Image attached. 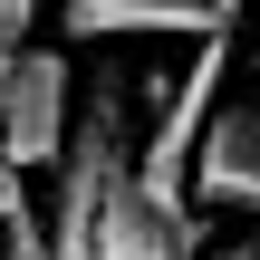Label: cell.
Masks as SVG:
<instances>
[{"label": "cell", "instance_id": "1", "mask_svg": "<svg viewBox=\"0 0 260 260\" xmlns=\"http://www.w3.org/2000/svg\"><path fill=\"white\" fill-rule=\"evenodd\" d=\"M222 77H232V29L193 39V68L164 87V106H154V125H145L135 193H145L154 212H193V145H203V125H212V106H222Z\"/></svg>", "mask_w": 260, "mask_h": 260}, {"label": "cell", "instance_id": "2", "mask_svg": "<svg viewBox=\"0 0 260 260\" xmlns=\"http://www.w3.org/2000/svg\"><path fill=\"white\" fill-rule=\"evenodd\" d=\"M68 125H77L68 58L58 48H19L10 58V87H0V164L10 174H48L68 154Z\"/></svg>", "mask_w": 260, "mask_h": 260}, {"label": "cell", "instance_id": "3", "mask_svg": "<svg viewBox=\"0 0 260 260\" xmlns=\"http://www.w3.org/2000/svg\"><path fill=\"white\" fill-rule=\"evenodd\" d=\"M87 260H203V222L193 212H154L135 193V164L106 174L96 222H87Z\"/></svg>", "mask_w": 260, "mask_h": 260}, {"label": "cell", "instance_id": "4", "mask_svg": "<svg viewBox=\"0 0 260 260\" xmlns=\"http://www.w3.org/2000/svg\"><path fill=\"white\" fill-rule=\"evenodd\" d=\"M193 203L260 212V106H212L203 145H193Z\"/></svg>", "mask_w": 260, "mask_h": 260}, {"label": "cell", "instance_id": "5", "mask_svg": "<svg viewBox=\"0 0 260 260\" xmlns=\"http://www.w3.org/2000/svg\"><path fill=\"white\" fill-rule=\"evenodd\" d=\"M58 29L77 48H106V39H212V10L203 0H68Z\"/></svg>", "mask_w": 260, "mask_h": 260}, {"label": "cell", "instance_id": "6", "mask_svg": "<svg viewBox=\"0 0 260 260\" xmlns=\"http://www.w3.org/2000/svg\"><path fill=\"white\" fill-rule=\"evenodd\" d=\"M29 29H39V0H0V48H29Z\"/></svg>", "mask_w": 260, "mask_h": 260}, {"label": "cell", "instance_id": "7", "mask_svg": "<svg viewBox=\"0 0 260 260\" xmlns=\"http://www.w3.org/2000/svg\"><path fill=\"white\" fill-rule=\"evenodd\" d=\"M203 10H212V29H232V19H241L251 0H203Z\"/></svg>", "mask_w": 260, "mask_h": 260}, {"label": "cell", "instance_id": "8", "mask_svg": "<svg viewBox=\"0 0 260 260\" xmlns=\"http://www.w3.org/2000/svg\"><path fill=\"white\" fill-rule=\"evenodd\" d=\"M203 260H260V251H251V241H222V251H203Z\"/></svg>", "mask_w": 260, "mask_h": 260}]
</instances>
